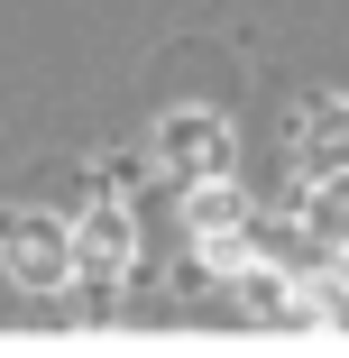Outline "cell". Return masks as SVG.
Masks as SVG:
<instances>
[{"instance_id": "6da1fadb", "label": "cell", "mask_w": 349, "mask_h": 358, "mask_svg": "<svg viewBox=\"0 0 349 358\" xmlns=\"http://www.w3.org/2000/svg\"><path fill=\"white\" fill-rule=\"evenodd\" d=\"M74 275H83V322H111V303H120V275L138 266V221H129V202H111V193H92L74 221Z\"/></svg>"}, {"instance_id": "7a4b0ae2", "label": "cell", "mask_w": 349, "mask_h": 358, "mask_svg": "<svg viewBox=\"0 0 349 358\" xmlns=\"http://www.w3.org/2000/svg\"><path fill=\"white\" fill-rule=\"evenodd\" d=\"M0 266H10V285H28V294H55V285H74V230H64L55 211H10V221H0Z\"/></svg>"}, {"instance_id": "3957f363", "label": "cell", "mask_w": 349, "mask_h": 358, "mask_svg": "<svg viewBox=\"0 0 349 358\" xmlns=\"http://www.w3.org/2000/svg\"><path fill=\"white\" fill-rule=\"evenodd\" d=\"M157 157H166L184 184H202V175H239V129H230L221 110H166Z\"/></svg>"}, {"instance_id": "277c9868", "label": "cell", "mask_w": 349, "mask_h": 358, "mask_svg": "<svg viewBox=\"0 0 349 358\" xmlns=\"http://www.w3.org/2000/svg\"><path fill=\"white\" fill-rule=\"evenodd\" d=\"M294 230L331 257V248H349V166L340 175H304L294 184Z\"/></svg>"}, {"instance_id": "5b68a950", "label": "cell", "mask_w": 349, "mask_h": 358, "mask_svg": "<svg viewBox=\"0 0 349 358\" xmlns=\"http://www.w3.org/2000/svg\"><path fill=\"white\" fill-rule=\"evenodd\" d=\"M230 303H239V322H294V266L248 257V266L230 275Z\"/></svg>"}, {"instance_id": "8992f818", "label": "cell", "mask_w": 349, "mask_h": 358, "mask_svg": "<svg viewBox=\"0 0 349 358\" xmlns=\"http://www.w3.org/2000/svg\"><path fill=\"white\" fill-rule=\"evenodd\" d=\"M294 166H304V175H340V166H349V101H313V110H304Z\"/></svg>"}, {"instance_id": "52a82bcc", "label": "cell", "mask_w": 349, "mask_h": 358, "mask_svg": "<svg viewBox=\"0 0 349 358\" xmlns=\"http://www.w3.org/2000/svg\"><path fill=\"white\" fill-rule=\"evenodd\" d=\"M248 211H257V202L239 193V175H202V184L184 193V230H193V239H202V230H239Z\"/></svg>"}, {"instance_id": "ba28073f", "label": "cell", "mask_w": 349, "mask_h": 358, "mask_svg": "<svg viewBox=\"0 0 349 358\" xmlns=\"http://www.w3.org/2000/svg\"><path fill=\"white\" fill-rule=\"evenodd\" d=\"M193 257H202V275H239V266L257 257V239H248V221H239V230H202Z\"/></svg>"}, {"instance_id": "9c48e42d", "label": "cell", "mask_w": 349, "mask_h": 358, "mask_svg": "<svg viewBox=\"0 0 349 358\" xmlns=\"http://www.w3.org/2000/svg\"><path fill=\"white\" fill-rule=\"evenodd\" d=\"M138 175H148V166H138L129 148H111V157H101V175H92V193H111V202H129V193H138Z\"/></svg>"}]
</instances>
